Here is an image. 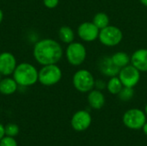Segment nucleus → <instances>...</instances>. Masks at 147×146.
I'll list each match as a JSON object with an SVG mask.
<instances>
[{"label":"nucleus","instance_id":"obj_1","mask_svg":"<svg viewBox=\"0 0 147 146\" xmlns=\"http://www.w3.org/2000/svg\"><path fill=\"white\" fill-rule=\"evenodd\" d=\"M33 54L41 65L57 64L62 59L63 49L61 45L53 39H43L35 43Z\"/></svg>","mask_w":147,"mask_h":146},{"label":"nucleus","instance_id":"obj_2","mask_svg":"<svg viewBox=\"0 0 147 146\" xmlns=\"http://www.w3.org/2000/svg\"><path fill=\"white\" fill-rule=\"evenodd\" d=\"M38 74L39 71L33 65L22 62L16 67L13 72V78L18 85L29 87L36 83L38 81Z\"/></svg>","mask_w":147,"mask_h":146},{"label":"nucleus","instance_id":"obj_3","mask_svg":"<svg viewBox=\"0 0 147 146\" xmlns=\"http://www.w3.org/2000/svg\"><path fill=\"white\" fill-rule=\"evenodd\" d=\"M95 83L96 80L93 74L85 69L78 70L72 77L74 88L81 93H89L95 88Z\"/></svg>","mask_w":147,"mask_h":146},{"label":"nucleus","instance_id":"obj_4","mask_svg":"<svg viewBox=\"0 0 147 146\" xmlns=\"http://www.w3.org/2000/svg\"><path fill=\"white\" fill-rule=\"evenodd\" d=\"M62 78V71L57 64L43 65L39 71L38 81L44 86L57 84Z\"/></svg>","mask_w":147,"mask_h":146},{"label":"nucleus","instance_id":"obj_5","mask_svg":"<svg viewBox=\"0 0 147 146\" xmlns=\"http://www.w3.org/2000/svg\"><path fill=\"white\" fill-rule=\"evenodd\" d=\"M122 122L130 130H140L146 122V114L145 111L139 108H131L124 113Z\"/></svg>","mask_w":147,"mask_h":146},{"label":"nucleus","instance_id":"obj_6","mask_svg":"<svg viewBox=\"0 0 147 146\" xmlns=\"http://www.w3.org/2000/svg\"><path fill=\"white\" fill-rule=\"evenodd\" d=\"M65 56L70 65L79 66L84 62L87 56V51L84 44L73 41L68 44L65 50Z\"/></svg>","mask_w":147,"mask_h":146},{"label":"nucleus","instance_id":"obj_7","mask_svg":"<svg viewBox=\"0 0 147 146\" xmlns=\"http://www.w3.org/2000/svg\"><path fill=\"white\" fill-rule=\"evenodd\" d=\"M98 39L103 46H115L121 42L123 34L118 27L109 25L100 30Z\"/></svg>","mask_w":147,"mask_h":146},{"label":"nucleus","instance_id":"obj_8","mask_svg":"<svg viewBox=\"0 0 147 146\" xmlns=\"http://www.w3.org/2000/svg\"><path fill=\"white\" fill-rule=\"evenodd\" d=\"M118 77L124 87L134 88L140 80V71L133 65H128L120 70Z\"/></svg>","mask_w":147,"mask_h":146},{"label":"nucleus","instance_id":"obj_9","mask_svg":"<svg viewBox=\"0 0 147 146\" xmlns=\"http://www.w3.org/2000/svg\"><path fill=\"white\" fill-rule=\"evenodd\" d=\"M92 118L90 114L86 110H79L76 112L71 120V127L77 132L86 131L91 125Z\"/></svg>","mask_w":147,"mask_h":146},{"label":"nucleus","instance_id":"obj_10","mask_svg":"<svg viewBox=\"0 0 147 146\" xmlns=\"http://www.w3.org/2000/svg\"><path fill=\"white\" fill-rule=\"evenodd\" d=\"M100 29L92 22H82L78 28V37L85 42H92L98 39Z\"/></svg>","mask_w":147,"mask_h":146},{"label":"nucleus","instance_id":"obj_11","mask_svg":"<svg viewBox=\"0 0 147 146\" xmlns=\"http://www.w3.org/2000/svg\"><path fill=\"white\" fill-rule=\"evenodd\" d=\"M16 66V59L11 52L0 53V74L2 76L8 77L13 74Z\"/></svg>","mask_w":147,"mask_h":146},{"label":"nucleus","instance_id":"obj_12","mask_svg":"<svg viewBox=\"0 0 147 146\" xmlns=\"http://www.w3.org/2000/svg\"><path fill=\"white\" fill-rule=\"evenodd\" d=\"M131 65L140 72H147V49L140 48L136 50L131 56Z\"/></svg>","mask_w":147,"mask_h":146},{"label":"nucleus","instance_id":"obj_13","mask_svg":"<svg viewBox=\"0 0 147 146\" xmlns=\"http://www.w3.org/2000/svg\"><path fill=\"white\" fill-rule=\"evenodd\" d=\"M99 71L105 76L108 77H115L118 76L120 72V68H118L112 61L111 57H103L99 60L98 63Z\"/></svg>","mask_w":147,"mask_h":146},{"label":"nucleus","instance_id":"obj_14","mask_svg":"<svg viewBox=\"0 0 147 146\" xmlns=\"http://www.w3.org/2000/svg\"><path fill=\"white\" fill-rule=\"evenodd\" d=\"M88 103L90 105V107L93 109L98 110L101 109L104 104H105V96L103 95V93L99 90V89H92L89 92L88 95Z\"/></svg>","mask_w":147,"mask_h":146},{"label":"nucleus","instance_id":"obj_15","mask_svg":"<svg viewBox=\"0 0 147 146\" xmlns=\"http://www.w3.org/2000/svg\"><path fill=\"white\" fill-rule=\"evenodd\" d=\"M18 84L14 78L5 77L0 81V93L5 96L14 94L17 89Z\"/></svg>","mask_w":147,"mask_h":146},{"label":"nucleus","instance_id":"obj_16","mask_svg":"<svg viewBox=\"0 0 147 146\" xmlns=\"http://www.w3.org/2000/svg\"><path fill=\"white\" fill-rule=\"evenodd\" d=\"M113 63L120 69L131 64V56L125 52H117L111 56Z\"/></svg>","mask_w":147,"mask_h":146},{"label":"nucleus","instance_id":"obj_17","mask_svg":"<svg viewBox=\"0 0 147 146\" xmlns=\"http://www.w3.org/2000/svg\"><path fill=\"white\" fill-rule=\"evenodd\" d=\"M59 37L62 42L65 44H70L74 41L75 34L71 28H70L69 26H62L59 29Z\"/></svg>","mask_w":147,"mask_h":146},{"label":"nucleus","instance_id":"obj_18","mask_svg":"<svg viewBox=\"0 0 147 146\" xmlns=\"http://www.w3.org/2000/svg\"><path fill=\"white\" fill-rule=\"evenodd\" d=\"M123 84L121 82L120 78L118 76H115V77H110V79L109 80V82L107 83V89L108 91L112 94V95H118L121 90L123 88Z\"/></svg>","mask_w":147,"mask_h":146},{"label":"nucleus","instance_id":"obj_19","mask_svg":"<svg viewBox=\"0 0 147 146\" xmlns=\"http://www.w3.org/2000/svg\"><path fill=\"white\" fill-rule=\"evenodd\" d=\"M92 22L101 30L109 25V17L104 12H98L94 15Z\"/></svg>","mask_w":147,"mask_h":146},{"label":"nucleus","instance_id":"obj_20","mask_svg":"<svg viewBox=\"0 0 147 146\" xmlns=\"http://www.w3.org/2000/svg\"><path fill=\"white\" fill-rule=\"evenodd\" d=\"M119 99L122 102H128L130 101L134 96V88H128V87H123L121 92L117 95Z\"/></svg>","mask_w":147,"mask_h":146},{"label":"nucleus","instance_id":"obj_21","mask_svg":"<svg viewBox=\"0 0 147 146\" xmlns=\"http://www.w3.org/2000/svg\"><path fill=\"white\" fill-rule=\"evenodd\" d=\"M20 132L19 126L16 124L14 123H9L4 126V133L5 136H9V137H12L15 138L16 136L18 135Z\"/></svg>","mask_w":147,"mask_h":146},{"label":"nucleus","instance_id":"obj_22","mask_svg":"<svg viewBox=\"0 0 147 146\" xmlns=\"http://www.w3.org/2000/svg\"><path fill=\"white\" fill-rule=\"evenodd\" d=\"M0 146H18L16 139L12 137L4 136L0 140Z\"/></svg>","mask_w":147,"mask_h":146},{"label":"nucleus","instance_id":"obj_23","mask_svg":"<svg viewBox=\"0 0 147 146\" xmlns=\"http://www.w3.org/2000/svg\"><path fill=\"white\" fill-rule=\"evenodd\" d=\"M59 0H43L44 5L48 9H54L58 6Z\"/></svg>","mask_w":147,"mask_h":146},{"label":"nucleus","instance_id":"obj_24","mask_svg":"<svg viewBox=\"0 0 147 146\" xmlns=\"http://www.w3.org/2000/svg\"><path fill=\"white\" fill-rule=\"evenodd\" d=\"M95 87H96L97 89L102 90V89H104L105 87H107V84H106L103 81L99 80V81H96V83H95Z\"/></svg>","mask_w":147,"mask_h":146},{"label":"nucleus","instance_id":"obj_25","mask_svg":"<svg viewBox=\"0 0 147 146\" xmlns=\"http://www.w3.org/2000/svg\"><path fill=\"white\" fill-rule=\"evenodd\" d=\"M5 136V133H4V126L0 123V140Z\"/></svg>","mask_w":147,"mask_h":146},{"label":"nucleus","instance_id":"obj_26","mask_svg":"<svg viewBox=\"0 0 147 146\" xmlns=\"http://www.w3.org/2000/svg\"><path fill=\"white\" fill-rule=\"evenodd\" d=\"M142 130H143V133H145V134L147 136V121L145 123V125L143 126Z\"/></svg>","mask_w":147,"mask_h":146},{"label":"nucleus","instance_id":"obj_27","mask_svg":"<svg viewBox=\"0 0 147 146\" xmlns=\"http://www.w3.org/2000/svg\"><path fill=\"white\" fill-rule=\"evenodd\" d=\"M3 19V13L2 9H0V23L2 22Z\"/></svg>","mask_w":147,"mask_h":146},{"label":"nucleus","instance_id":"obj_28","mask_svg":"<svg viewBox=\"0 0 147 146\" xmlns=\"http://www.w3.org/2000/svg\"><path fill=\"white\" fill-rule=\"evenodd\" d=\"M140 2L144 6L147 7V0H140Z\"/></svg>","mask_w":147,"mask_h":146},{"label":"nucleus","instance_id":"obj_29","mask_svg":"<svg viewBox=\"0 0 147 146\" xmlns=\"http://www.w3.org/2000/svg\"><path fill=\"white\" fill-rule=\"evenodd\" d=\"M145 113H146V116H147V103H146V105L145 106Z\"/></svg>","mask_w":147,"mask_h":146},{"label":"nucleus","instance_id":"obj_30","mask_svg":"<svg viewBox=\"0 0 147 146\" xmlns=\"http://www.w3.org/2000/svg\"><path fill=\"white\" fill-rule=\"evenodd\" d=\"M1 80H2V75L0 74V81H1Z\"/></svg>","mask_w":147,"mask_h":146}]
</instances>
